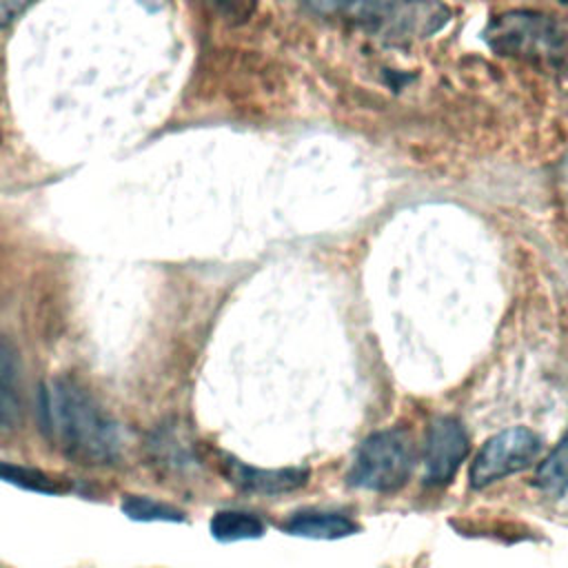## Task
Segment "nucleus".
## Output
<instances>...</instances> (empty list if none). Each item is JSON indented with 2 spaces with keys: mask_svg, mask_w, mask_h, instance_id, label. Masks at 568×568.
<instances>
[{
  "mask_svg": "<svg viewBox=\"0 0 568 568\" xmlns=\"http://www.w3.org/2000/svg\"><path fill=\"white\" fill-rule=\"evenodd\" d=\"M197 2L229 24L246 22L257 7V0H197Z\"/></svg>",
  "mask_w": 568,
  "mask_h": 568,
  "instance_id": "14",
  "label": "nucleus"
},
{
  "mask_svg": "<svg viewBox=\"0 0 568 568\" xmlns=\"http://www.w3.org/2000/svg\"><path fill=\"white\" fill-rule=\"evenodd\" d=\"M0 481H7L11 486H18L31 493H44V495H55L64 490V486L51 475L38 468L11 464V462H0Z\"/></svg>",
  "mask_w": 568,
  "mask_h": 568,
  "instance_id": "12",
  "label": "nucleus"
},
{
  "mask_svg": "<svg viewBox=\"0 0 568 568\" xmlns=\"http://www.w3.org/2000/svg\"><path fill=\"white\" fill-rule=\"evenodd\" d=\"M33 0H0V29L9 27Z\"/></svg>",
  "mask_w": 568,
  "mask_h": 568,
  "instance_id": "15",
  "label": "nucleus"
},
{
  "mask_svg": "<svg viewBox=\"0 0 568 568\" xmlns=\"http://www.w3.org/2000/svg\"><path fill=\"white\" fill-rule=\"evenodd\" d=\"M541 439L524 426H515L490 437L470 466V486L484 488L506 475L526 468L539 453Z\"/></svg>",
  "mask_w": 568,
  "mask_h": 568,
  "instance_id": "5",
  "label": "nucleus"
},
{
  "mask_svg": "<svg viewBox=\"0 0 568 568\" xmlns=\"http://www.w3.org/2000/svg\"><path fill=\"white\" fill-rule=\"evenodd\" d=\"M22 422L20 357L16 346L0 335V435L13 433Z\"/></svg>",
  "mask_w": 568,
  "mask_h": 568,
  "instance_id": "8",
  "label": "nucleus"
},
{
  "mask_svg": "<svg viewBox=\"0 0 568 568\" xmlns=\"http://www.w3.org/2000/svg\"><path fill=\"white\" fill-rule=\"evenodd\" d=\"M535 484L548 495H561L568 488V433L555 446V450L539 464Z\"/></svg>",
  "mask_w": 568,
  "mask_h": 568,
  "instance_id": "11",
  "label": "nucleus"
},
{
  "mask_svg": "<svg viewBox=\"0 0 568 568\" xmlns=\"http://www.w3.org/2000/svg\"><path fill=\"white\" fill-rule=\"evenodd\" d=\"M38 406L44 437L67 457L87 466L113 464L120 457L118 422L75 379H47L40 386Z\"/></svg>",
  "mask_w": 568,
  "mask_h": 568,
  "instance_id": "1",
  "label": "nucleus"
},
{
  "mask_svg": "<svg viewBox=\"0 0 568 568\" xmlns=\"http://www.w3.org/2000/svg\"><path fill=\"white\" fill-rule=\"evenodd\" d=\"M413 462V437L404 428L377 430L359 444L348 470V481L366 490L390 493L404 486Z\"/></svg>",
  "mask_w": 568,
  "mask_h": 568,
  "instance_id": "4",
  "label": "nucleus"
},
{
  "mask_svg": "<svg viewBox=\"0 0 568 568\" xmlns=\"http://www.w3.org/2000/svg\"><path fill=\"white\" fill-rule=\"evenodd\" d=\"M284 532L311 539H339L353 535L357 524L337 513H297L282 524Z\"/></svg>",
  "mask_w": 568,
  "mask_h": 568,
  "instance_id": "9",
  "label": "nucleus"
},
{
  "mask_svg": "<svg viewBox=\"0 0 568 568\" xmlns=\"http://www.w3.org/2000/svg\"><path fill=\"white\" fill-rule=\"evenodd\" d=\"M468 455V435L459 419L442 415L430 422L424 446L426 484H446Z\"/></svg>",
  "mask_w": 568,
  "mask_h": 568,
  "instance_id": "6",
  "label": "nucleus"
},
{
  "mask_svg": "<svg viewBox=\"0 0 568 568\" xmlns=\"http://www.w3.org/2000/svg\"><path fill=\"white\" fill-rule=\"evenodd\" d=\"M557 71H564L568 73V29H566V38H564V47H561V53H559V60H557Z\"/></svg>",
  "mask_w": 568,
  "mask_h": 568,
  "instance_id": "16",
  "label": "nucleus"
},
{
  "mask_svg": "<svg viewBox=\"0 0 568 568\" xmlns=\"http://www.w3.org/2000/svg\"><path fill=\"white\" fill-rule=\"evenodd\" d=\"M561 2H564V4H568V0H561Z\"/></svg>",
  "mask_w": 568,
  "mask_h": 568,
  "instance_id": "17",
  "label": "nucleus"
},
{
  "mask_svg": "<svg viewBox=\"0 0 568 568\" xmlns=\"http://www.w3.org/2000/svg\"><path fill=\"white\" fill-rule=\"evenodd\" d=\"M486 42L499 55L537 60L557 67L566 29L550 16L535 11H508L486 27Z\"/></svg>",
  "mask_w": 568,
  "mask_h": 568,
  "instance_id": "3",
  "label": "nucleus"
},
{
  "mask_svg": "<svg viewBox=\"0 0 568 568\" xmlns=\"http://www.w3.org/2000/svg\"><path fill=\"white\" fill-rule=\"evenodd\" d=\"M122 513L133 521H182L184 515L164 501L146 495H126L120 504Z\"/></svg>",
  "mask_w": 568,
  "mask_h": 568,
  "instance_id": "13",
  "label": "nucleus"
},
{
  "mask_svg": "<svg viewBox=\"0 0 568 568\" xmlns=\"http://www.w3.org/2000/svg\"><path fill=\"white\" fill-rule=\"evenodd\" d=\"M324 16H351L368 31L402 42L437 33L450 18L437 0H306Z\"/></svg>",
  "mask_w": 568,
  "mask_h": 568,
  "instance_id": "2",
  "label": "nucleus"
},
{
  "mask_svg": "<svg viewBox=\"0 0 568 568\" xmlns=\"http://www.w3.org/2000/svg\"><path fill=\"white\" fill-rule=\"evenodd\" d=\"M224 473L229 481H233L237 488L248 490V493H286L295 490L306 484L308 479V468H277V470H266V468H253L246 466L233 457H226L222 462Z\"/></svg>",
  "mask_w": 568,
  "mask_h": 568,
  "instance_id": "7",
  "label": "nucleus"
},
{
  "mask_svg": "<svg viewBox=\"0 0 568 568\" xmlns=\"http://www.w3.org/2000/svg\"><path fill=\"white\" fill-rule=\"evenodd\" d=\"M264 532L260 517L242 510H220L211 519V535L217 541H240L255 539Z\"/></svg>",
  "mask_w": 568,
  "mask_h": 568,
  "instance_id": "10",
  "label": "nucleus"
}]
</instances>
